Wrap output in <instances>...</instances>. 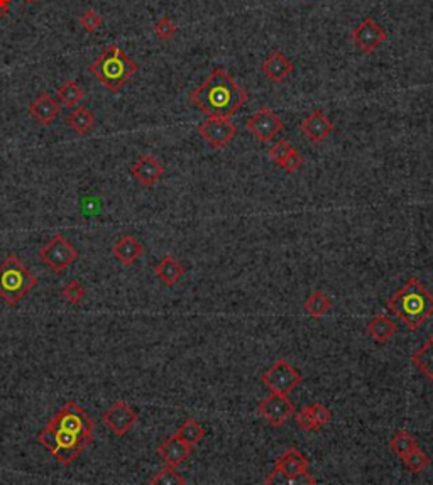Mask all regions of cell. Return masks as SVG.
<instances>
[{"label":"cell","instance_id":"cell-1","mask_svg":"<svg viewBox=\"0 0 433 485\" xmlns=\"http://www.w3.org/2000/svg\"><path fill=\"white\" fill-rule=\"evenodd\" d=\"M247 100V91L223 68H214L205 82L190 91V102L208 117H232Z\"/></svg>","mask_w":433,"mask_h":485},{"label":"cell","instance_id":"cell-2","mask_svg":"<svg viewBox=\"0 0 433 485\" xmlns=\"http://www.w3.org/2000/svg\"><path fill=\"white\" fill-rule=\"evenodd\" d=\"M388 310L416 331L433 316V294L416 278H410L388 301Z\"/></svg>","mask_w":433,"mask_h":485},{"label":"cell","instance_id":"cell-3","mask_svg":"<svg viewBox=\"0 0 433 485\" xmlns=\"http://www.w3.org/2000/svg\"><path fill=\"white\" fill-rule=\"evenodd\" d=\"M88 70L102 83L103 88L112 94H117L131 82L132 76L138 75L139 65L132 61L122 47L110 44L95 61L90 63Z\"/></svg>","mask_w":433,"mask_h":485},{"label":"cell","instance_id":"cell-4","mask_svg":"<svg viewBox=\"0 0 433 485\" xmlns=\"http://www.w3.org/2000/svg\"><path fill=\"white\" fill-rule=\"evenodd\" d=\"M38 286V278L27 269L17 255H7L0 264V298L9 306H15L27 292Z\"/></svg>","mask_w":433,"mask_h":485},{"label":"cell","instance_id":"cell-5","mask_svg":"<svg viewBox=\"0 0 433 485\" xmlns=\"http://www.w3.org/2000/svg\"><path fill=\"white\" fill-rule=\"evenodd\" d=\"M38 442L53 455L56 462L68 467L87 450L88 445L94 440L82 438V436L73 435V433L46 426L38 433Z\"/></svg>","mask_w":433,"mask_h":485},{"label":"cell","instance_id":"cell-6","mask_svg":"<svg viewBox=\"0 0 433 485\" xmlns=\"http://www.w3.org/2000/svg\"><path fill=\"white\" fill-rule=\"evenodd\" d=\"M46 426L73 433V435L82 436V438L94 440L95 421L75 401H68V403L63 404L61 410L56 412Z\"/></svg>","mask_w":433,"mask_h":485},{"label":"cell","instance_id":"cell-7","mask_svg":"<svg viewBox=\"0 0 433 485\" xmlns=\"http://www.w3.org/2000/svg\"><path fill=\"white\" fill-rule=\"evenodd\" d=\"M38 255L51 271H54L56 274H61L78 259V251L70 240L58 234L39 248Z\"/></svg>","mask_w":433,"mask_h":485},{"label":"cell","instance_id":"cell-8","mask_svg":"<svg viewBox=\"0 0 433 485\" xmlns=\"http://www.w3.org/2000/svg\"><path fill=\"white\" fill-rule=\"evenodd\" d=\"M263 384L270 389L271 392L288 396L293 389H296L302 384V374L291 366L288 360L278 359L272 366L263 374Z\"/></svg>","mask_w":433,"mask_h":485},{"label":"cell","instance_id":"cell-9","mask_svg":"<svg viewBox=\"0 0 433 485\" xmlns=\"http://www.w3.org/2000/svg\"><path fill=\"white\" fill-rule=\"evenodd\" d=\"M198 134L214 149H223L237 135V126L228 117L210 115L198 126Z\"/></svg>","mask_w":433,"mask_h":485},{"label":"cell","instance_id":"cell-10","mask_svg":"<svg viewBox=\"0 0 433 485\" xmlns=\"http://www.w3.org/2000/svg\"><path fill=\"white\" fill-rule=\"evenodd\" d=\"M246 129L254 135L259 142H271L276 135L284 129V124L278 114L271 110L270 107H263L256 112L252 117L247 119Z\"/></svg>","mask_w":433,"mask_h":485},{"label":"cell","instance_id":"cell-11","mask_svg":"<svg viewBox=\"0 0 433 485\" xmlns=\"http://www.w3.org/2000/svg\"><path fill=\"white\" fill-rule=\"evenodd\" d=\"M138 412L132 410L129 404L122 399L115 401V403L102 415L103 424H105L115 436H119V438L126 436L127 433L132 430V426L138 423Z\"/></svg>","mask_w":433,"mask_h":485},{"label":"cell","instance_id":"cell-12","mask_svg":"<svg viewBox=\"0 0 433 485\" xmlns=\"http://www.w3.org/2000/svg\"><path fill=\"white\" fill-rule=\"evenodd\" d=\"M386 31L372 19L371 15L362 19L359 26H355L351 33V39L364 54H371L386 41Z\"/></svg>","mask_w":433,"mask_h":485},{"label":"cell","instance_id":"cell-13","mask_svg":"<svg viewBox=\"0 0 433 485\" xmlns=\"http://www.w3.org/2000/svg\"><path fill=\"white\" fill-rule=\"evenodd\" d=\"M295 404L288 399V396L278 392H271L259 404V415L274 428H281L295 415Z\"/></svg>","mask_w":433,"mask_h":485},{"label":"cell","instance_id":"cell-14","mask_svg":"<svg viewBox=\"0 0 433 485\" xmlns=\"http://www.w3.org/2000/svg\"><path fill=\"white\" fill-rule=\"evenodd\" d=\"M131 174L141 186L151 188L163 178L164 166L163 163L152 154H144L132 164Z\"/></svg>","mask_w":433,"mask_h":485},{"label":"cell","instance_id":"cell-15","mask_svg":"<svg viewBox=\"0 0 433 485\" xmlns=\"http://www.w3.org/2000/svg\"><path fill=\"white\" fill-rule=\"evenodd\" d=\"M334 129V122L322 110H314L307 119L300 122L302 134L314 144H320L323 140H327Z\"/></svg>","mask_w":433,"mask_h":485},{"label":"cell","instance_id":"cell-16","mask_svg":"<svg viewBox=\"0 0 433 485\" xmlns=\"http://www.w3.org/2000/svg\"><path fill=\"white\" fill-rule=\"evenodd\" d=\"M332 412L323 406L322 403L310 404V406L303 408L295 415V421L298 428L304 431H318L325 424L330 423Z\"/></svg>","mask_w":433,"mask_h":485},{"label":"cell","instance_id":"cell-17","mask_svg":"<svg viewBox=\"0 0 433 485\" xmlns=\"http://www.w3.org/2000/svg\"><path fill=\"white\" fill-rule=\"evenodd\" d=\"M191 452H193V447L182 442L176 435H171L158 447V455L170 467H179L184 460H188Z\"/></svg>","mask_w":433,"mask_h":485},{"label":"cell","instance_id":"cell-18","mask_svg":"<svg viewBox=\"0 0 433 485\" xmlns=\"http://www.w3.org/2000/svg\"><path fill=\"white\" fill-rule=\"evenodd\" d=\"M59 112H61V107H59V103L47 91H43L41 95H38L34 102L29 105V114L43 127L51 126L54 122V119L59 115Z\"/></svg>","mask_w":433,"mask_h":485},{"label":"cell","instance_id":"cell-19","mask_svg":"<svg viewBox=\"0 0 433 485\" xmlns=\"http://www.w3.org/2000/svg\"><path fill=\"white\" fill-rule=\"evenodd\" d=\"M295 70V65L291 63V59L286 58V54L281 51H276L271 53L260 63V71L271 80L272 83H281L288 78Z\"/></svg>","mask_w":433,"mask_h":485},{"label":"cell","instance_id":"cell-20","mask_svg":"<svg viewBox=\"0 0 433 485\" xmlns=\"http://www.w3.org/2000/svg\"><path fill=\"white\" fill-rule=\"evenodd\" d=\"M114 252V258L119 260L122 266H132V264L138 262L144 254V246L139 242L138 239L132 237V235H124L112 247Z\"/></svg>","mask_w":433,"mask_h":485},{"label":"cell","instance_id":"cell-21","mask_svg":"<svg viewBox=\"0 0 433 485\" xmlns=\"http://www.w3.org/2000/svg\"><path fill=\"white\" fill-rule=\"evenodd\" d=\"M274 467H279L281 470L290 477V482L291 479L295 475H298L300 472L308 470V467H310V462L307 460V456L302 455L296 448H288V450H284L281 455L276 458Z\"/></svg>","mask_w":433,"mask_h":485},{"label":"cell","instance_id":"cell-22","mask_svg":"<svg viewBox=\"0 0 433 485\" xmlns=\"http://www.w3.org/2000/svg\"><path fill=\"white\" fill-rule=\"evenodd\" d=\"M156 278H158L164 286L173 288L176 283L184 276V267L179 264V260L175 255L168 254L161 259V262L154 269Z\"/></svg>","mask_w":433,"mask_h":485},{"label":"cell","instance_id":"cell-23","mask_svg":"<svg viewBox=\"0 0 433 485\" xmlns=\"http://www.w3.org/2000/svg\"><path fill=\"white\" fill-rule=\"evenodd\" d=\"M396 334V324L390 316L378 315L372 318L367 324V335L374 340L376 343H386Z\"/></svg>","mask_w":433,"mask_h":485},{"label":"cell","instance_id":"cell-24","mask_svg":"<svg viewBox=\"0 0 433 485\" xmlns=\"http://www.w3.org/2000/svg\"><path fill=\"white\" fill-rule=\"evenodd\" d=\"M65 122L66 126L70 127L71 130H75L78 135H87L88 132L95 127L97 119H95V115L91 114L88 108L80 107V108H75V110L68 115Z\"/></svg>","mask_w":433,"mask_h":485},{"label":"cell","instance_id":"cell-25","mask_svg":"<svg viewBox=\"0 0 433 485\" xmlns=\"http://www.w3.org/2000/svg\"><path fill=\"white\" fill-rule=\"evenodd\" d=\"M413 366L433 382V335L411 355Z\"/></svg>","mask_w":433,"mask_h":485},{"label":"cell","instance_id":"cell-26","mask_svg":"<svg viewBox=\"0 0 433 485\" xmlns=\"http://www.w3.org/2000/svg\"><path fill=\"white\" fill-rule=\"evenodd\" d=\"M303 310L311 316V318H323L325 315H328L332 310V301L328 299V296L322 291H314L308 294V298L304 299Z\"/></svg>","mask_w":433,"mask_h":485},{"label":"cell","instance_id":"cell-27","mask_svg":"<svg viewBox=\"0 0 433 485\" xmlns=\"http://www.w3.org/2000/svg\"><path fill=\"white\" fill-rule=\"evenodd\" d=\"M175 435L178 436L182 442L190 445V447H196V445H198L203 438H205L207 431H205V428H203L202 424L198 423V421L190 418V419L183 421V423L179 424Z\"/></svg>","mask_w":433,"mask_h":485},{"label":"cell","instance_id":"cell-28","mask_svg":"<svg viewBox=\"0 0 433 485\" xmlns=\"http://www.w3.org/2000/svg\"><path fill=\"white\" fill-rule=\"evenodd\" d=\"M56 95H58L59 102L68 108H75L83 98H85L83 90L78 87V83L73 82V80H68V82L63 83V85L58 88V94Z\"/></svg>","mask_w":433,"mask_h":485},{"label":"cell","instance_id":"cell-29","mask_svg":"<svg viewBox=\"0 0 433 485\" xmlns=\"http://www.w3.org/2000/svg\"><path fill=\"white\" fill-rule=\"evenodd\" d=\"M416 447H418V445H416L415 440H413L411 436L408 435V433L404 431V430L396 431V433H395V436H392L391 442H390L391 452L395 453L396 456H399L401 460H403L404 456L408 455V453L415 450Z\"/></svg>","mask_w":433,"mask_h":485},{"label":"cell","instance_id":"cell-30","mask_svg":"<svg viewBox=\"0 0 433 485\" xmlns=\"http://www.w3.org/2000/svg\"><path fill=\"white\" fill-rule=\"evenodd\" d=\"M403 462L404 465H406V468L410 472H413V474H418V472H423L425 468H428L430 467V456L425 453L422 448H418L416 447L415 450L408 453L406 456L403 458Z\"/></svg>","mask_w":433,"mask_h":485},{"label":"cell","instance_id":"cell-31","mask_svg":"<svg viewBox=\"0 0 433 485\" xmlns=\"http://www.w3.org/2000/svg\"><path fill=\"white\" fill-rule=\"evenodd\" d=\"M149 484L151 485H184L186 484V479L176 472V467H170V465H166L159 474L152 477Z\"/></svg>","mask_w":433,"mask_h":485},{"label":"cell","instance_id":"cell-32","mask_svg":"<svg viewBox=\"0 0 433 485\" xmlns=\"http://www.w3.org/2000/svg\"><path fill=\"white\" fill-rule=\"evenodd\" d=\"M85 288L80 284V281L71 279L68 281V284L65 288H63V298H65V301L68 304H78L83 301V298H85Z\"/></svg>","mask_w":433,"mask_h":485},{"label":"cell","instance_id":"cell-33","mask_svg":"<svg viewBox=\"0 0 433 485\" xmlns=\"http://www.w3.org/2000/svg\"><path fill=\"white\" fill-rule=\"evenodd\" d=\"M154 34L158 36L161 41H170V39H173L176 36V31H178V27H176V24L173 22V19H170L168 15H164V17L159 19L158 22L154 24Z\"/></svg>","mask_w":433,"mask_h":485},{"label":"cell","instance_id":"cell-34","mask_svg":"<svg viewBox=\"0 0 433 485\" xmlns=\"http://www.w3.org/2000/svg\"><path fill=\"white\" fill-rule=\"evenodd\" d=\"M293 149H295V147H293L288 140H278V142H274L270 149H267V154H270V158L276 166H281L284 159L291 154Z\"/></svg>","mask_w":433,"mask_h":485},{"label":"cell","instance_id":"cell-35","mask_svg":"<svg viewBox=\"0 0 433 485\" xmlns=\"http://www.w3.org/2000/svg\"><path fill=\"white\" fill-rule=\"evenodd\" d=\"M102 15L94 9H87L80 15V26H82L83 31H87V33H97L100 27H102Z\"/></svg>","mask_w":433,"mask_h":485},{"label":"cell","instance_id":"cell-36","mask_svg":"<svg viewBox=\"0 0 433 485\" xmlns=\"http://www.w3.org/2000/svg\"><path fill=\"white\" fill-rule=\"evenodd\" d=\"M303 163H304L303 156L300 154V152L296 149H293L291 154L288 156L286 159H284V163L279 167L286 171V173H295V171H298L300 167L303 166Z\"/></svg>","mask_w":433,"mask_h":485},{"label":"cell","instance_id":"cell-37","mask_svg":"<svg viewBox=\"0 0 433 485\" xmlns=\"http://www.w3.org/2000/svg\"><path fill=\"white\" fill-rule=\"evenodd\" d=\"M267 485H290V477H288L279 467H274V470L264 480Z\"/></svg>","mask_w":433,"mask_h":485},{"label":"cell","instance_id":"cell-38","mask_svg":"<svg viewBox=\"0 0 433 485\" xmlns=\"http://www.w3.org/2000/svg\"><path fill=\"white\" fill-rule=\"evenodd\" d=\"M316 482V480L314 479V477L310 475V472L308 470H304V472H300L298 475H295L291 479V485H314Z\"/></svg>","mask_w":433,"mask_h":485},{"label":"cell","instance_id":"cell-39","mask_svg":"<svg viewBox=\"0 0 433 485\" xmlns=\"http://www.w3.org/2000/svg\"><path fill=\"white\" fill-rule=\"evenodd\" d=\"M9 6H10V0H0V21H2V19L7 15V12H9Z\"/></svg>","mask_w":433,"mask_h":485},{"label":"cell","instance_id":"cell-40","mask_svg":"<svg viewBox=\"0 0 433 485\" xmlns=\"http://www.w3.org/2000/svg\"><path fill=\"white\" fill-rule=\"evenodd\" d=\"M22 2H24V3H34L36 0H22Z\"/></svg>","mask_w":433,"mask_h":485}]
</instances>
